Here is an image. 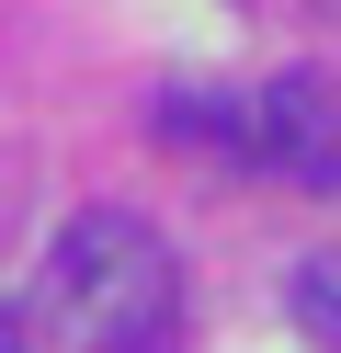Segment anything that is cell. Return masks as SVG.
I'll return each mask as SVG.
<instances>
[{
	"instance_id": "6da1fadb",
	"label": "cell",
	"mask_w": 341,
	"mask_h": 353,
	"mask_svg": "<svg viewBox=\"0 0 341 353\" xmlns=\"http://www.w3.org/2000/svg\"><path fill=\"white\" fill-rule=\"evenodd\" d=\"M57 307L80 330V353H171L182 342V262L148 216L91 205L57 239Z\"/></svg>"
},
{
	"instance_id": "5b68a950",
	"label": "cell",
	"mask_w": 341,
	"mask_h": 353,
	"mask_svg": "<svg viewBox=\"0 0 341 353\" xmlns=\"http://www.w3.org/2000/svg\"><path fill=\"white\" fill-rule=\"evenodd\" d=\"M0 353H34V307L23 296H0Z\"/></svg>"
},
{
	"instance_id": "3957f363",
	"label": "cell",
	"mask_w": 341,
	"mask_h": 353,
	"mask_svg": "<svg viewBox=\"0 0 341 353\" xmlns=\"http://www.w3.org/2000/svg\"><path fill=\"white\" fill-rule=\"evenodd\" d=\"M159 137H182V148H227V160H250V103H227V92H171V103H159Z\"/></svg>"
},
{
	"instance_id": "7a4b0ae2",
	"label": "cell",
	"mask_w": 341,
	"mask_h": 353,
	"mask_svg": "<svg viewBox=\"0 0 341 353\" xmlns=\"http://www.w3.org/2000/svg\"><path fill=\"white\" fill-rule=\"evenodd\" d=\"M250 160L273 171V183H307V194H341V103L330 80L285 69L262 103H250Z\"/></svg>"
},
{
	"instance_id": "277c9868",
	"label": "cell",
	"mask_w": 341,
	"mask_h": 353,
	"mask_svg": "<svg viewBox=\"0 0 341 353\" xmlns=\"http://www.w3.org/2000/svg\"><path fill=\"white\" fill-rule=\"evenodd\" d=\"M285 307H296V330H307L318 353H341V251H307L285 274Z\"/></svg>"
}]
</instances>
